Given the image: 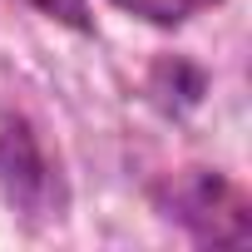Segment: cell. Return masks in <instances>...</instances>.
Wrapping results in <instances>:
<instances>
[{
  "label": "cell",
  "mask_w": 252,
  "mask_h": 252,
  "mask_svg": "<svg viewBox=\"0 0 252 252\" xmlns=\"http://www.w3.org/2000/svg\"><path fill=\"white\" fill-rule=\"evenodd\" d=\"M154 203L168 222H178L203 247H247L252 242V203L218 168H178L154 188Z\"/></svg>",
  "instance_id": "1"
},
{
  "label": "cell",
  "mask_w": 252,
  "mask_h": 252,
  "mask_svg": "<svg viewBox=\"0 0 252 252\" xmlns=\"http://www.w3.org/2000/svg\"><path fill=\"white\" fill-rule=\"evenodd\" d=\"M0 193L15 213H25L30 222L60 218L64 213V178L50 163L40 134L25 119H5L0 124Z\"/></svg>",
  "instance_id": "2"
},
{
  "label": "cell",
  "mask_w": 252,
  "mask_h": 252,
  "mask_svg": "<svg viewBox=\"0 0 252 252\" xmlns=\"http://www.w3.org/2000/svg\"><path fill=\"white\" fill-rule=\"evenodd\" d=\"M203 89H208V79H203V69L198 64H188V60H158L154 64V74H149V94L163 104V109H193L198 99H203Z\"/></svg>",
  "instance_id": "3"
},
{
  "label": "cell",
  "mask_w": 252,
  "mask_h": 252,
  "mask_svg": "<svg viewBox=\"0 0 252 252\" xmlns=\"http://www.w3.org/2000/svg\"><path fill=\"white\" fill-rule=\"evenodd\" d=\"M119 10H129V15H139V20H149V25H183V20H193L198 10H213V5H222V0H114Z\"/></svg>",
  "instance_id": "4"
},
{
  "label": "cell",
  "mask_w": 252,
  "mask_h": 252,
  "mask_svg": "<svg viewBox=\"0 0 252 252\" xmlns=\"http://www.w3.org/2000/svg\"><path fill=\"white\" fill-rule=\"evenodd\" d=\"M25 5H35L40 15H50V20L69 25V30H89L94 25L89 20V0H25Z\"/></svg>",
  "instance_id": "5"
}]
</instances>
